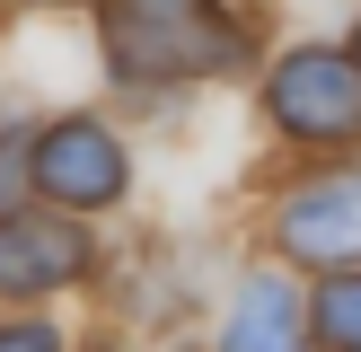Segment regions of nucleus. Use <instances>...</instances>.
I'll list each match as a JSON object with an SVG mask.
<instances>
[{
    "mask_svg": "<svg viewBox=\"0 0 361 352\" xmlns=\"http://www.w3.org/2000/svg\"><path fill=\"white\" fill-rule=\"evenodd\" d=\"M106 44L123 80H185V70L247 62V27L221 0H106Z\"/></svg>",
    "mask_w": 361,
    "mask_h": 352,
    "instance_id": "1",
    "label": "nucleus"
},
{
    "mask_svg": "<svg viewBox=\"0 0 361 352\" xmlns=\"http://www.w3.org/2000/svg\"><path fill=\"white\" fill-rule=\"evenodd\" d=\"M264 106H274V123L291 141H361V70L353 53H291V62L274 70V88H264Z\"/></svg>",
    "mask_w": 361,
    "mask_h": 352,
    "instance_id": "2",
    "label": "nucleus"
},
{
    "mask_svg": "<svg viewBox=\"0 0 361 352\" xmlns=\"http://www.w3.org/2000/svg\"><path fill=\"white\" fill-rule=\"evenodd\" d=\"M27 185L44 203H62V211H97V203L123 194V141L106 123L71 115V123H53V132L27 141Z\"/></svg>",
    "mask_w": 361,
    "mask_h": 352,
    "instance_id": "3",
    "label": "nucleus"
},
{
    "mask_svg": "<svg viewBox=\"0 0 361 352\" xmlns=\"http://www.w3.org/2000/svg\"><path fill=\"white\" fill-rule=\"evenodd\" d=\"M88 273V238L80 220L62 211H0V291L35 299V291H62V282Z\"/></svg>",
    "mask_w": 361,
    "mask_h": 352,
    "instance_id": "4",
    "label": "nucleus"
},
{
    "mask_svg": "<svg viewBox=\"0 0 361 352\" xmlns=\"http://www.w3.org/2000/svg\"><path fill=\"white\" fill-rule=\"evenodd\" d=\"M282 246L300 264H361V168L309 176L282 203Z\"/></svg>",
    "mask_w": 361,
    "mask_h": 352,
    "instance_id": "5",
    "label": "nucleus"
},
{
    "mask_svg": "<svg viewBox=\"0 0 361 352\" xmlns=\"http://www.w3.org/2000/svg\"><path fill=\"white\" fill-rule=\"evenodd\" d=\"M300 334H309V308H300V291H291L282 273H247L238 308H229L221 352H300Z\"/></svg>",
    "mask_w": 361,
    "mask_h": 352,
    "instance_id": "6",
    "label": "nucleus"
},
{
    "mask_svg": "<svg viewBox=\"0 0 361 352\" xmlns=\"http://www.w3.org/2000/svg\"><path fill=\"white\" fill-rule=\"evenodd\" d=\"M317 334H326V344H344V352H361V282L317 291Z\"/></svg>",
    "mask_w": 361,
    "mask_h": 352,
    "instance_id": "7",
    "label": "nucleus"
},
{
    "mask_svg": "<svg viewBox=\"0 0 361 352\" xmlns=\"http://www.w3.org/2000/svg\"><path fill=\"white\" fill-rule=\"evenodd\" d=\"M0 352H62L53 326H0Z\"/></svg>",
    "mask_w": 361,
    "mask_h": 352,
    "instance_id": "8",
    "label": "nucleus"
},
{
    "mask_svg": "<svg viewBox=\"0 0 361 352\" xmlns=\"http://www.w3.org/2000/svg\"><path fill=\"white\" fill-rule=\"evenodd\" d=\"M353 70H361V53H353Z\"/></svg>",
    "mask_w": 361,
    "mask_h": 352,
    "instance_id": "9",
    "label": "nucleus"
}]
</instances>
